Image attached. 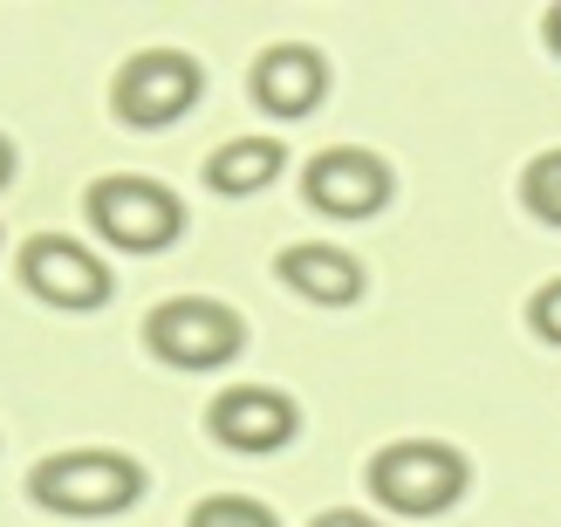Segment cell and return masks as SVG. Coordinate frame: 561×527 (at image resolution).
Listing matches in <instances>:
<instances>
[{
  "label": "cell",
  "instance_id": "6da1fadb",
  "mask_svg": "<svg viewBox=\"0 0 561 527\" xmlns=\"http://www.w3.org/2000/svg\"><path fill=\"white\" fill-rule=\"evenodd\" d=\"M472 486V459L445 438H398L370 459V493L377 507L404 514V520H432L445 507H459Z\"/></svg>",
  "mask_w": 561,
  "mask_h": 527
},
{
  "label": "cell",
  "instance_id": "7a4b0ae2",
  "mask_svg": "<svg viewBox=\"0 0 561 527\" xmlns=\"http://www.w3.org/2000/svg\"><path fill=\"white\" fill-rule=\"evenodd\" d=\"M27 501L69 520H103L145 501V466L130 452H55L27 473Z\"/></svg>",
  "mask_w": 561,
  "mask_h": 527
},
{
  "label": "cell",
  "instance_id": "3957f363",
  "mask_svg": "<svg viewBox=\"0 0 561 527\" xmlns=\"http://www.w3.org/2000/svg\"><path fill=\"white\" fill-rule=\"evenodd\" d=\"M82 213H90V227L110 247H124V254H158V247H172L179 227H185L179 192L158 185V179H130V172L96 179L82 192Z\"/></svg>",
  "mask_w": 561,
  "mask_h": 527
},
{
  "label": "cell",
  "instance_id": "277c9868",
  "mask_svg": "<svg viewBox=\"0 0 561 527\" xmlns=\"http://www.w3.org/2000/svg\"><path fill=\"white\" fill-rule=\"evenodd\" d=\"M145 343L172 370H219V364H233L247 350V322L227 309V301L179 295V301H158L145 316Z\"/></svg>",
  "mask_w": 561,
  "mask_h": 527
},
{
  "label": "cell",
  "instance_id": "5b68a950",
  "mask_svg": "<svg viewBox=\"0 0 561 527\" xmlns=\"http://www.w3.org/2000/svg\"><path fill=\"white\" fill-rule=\"evenodd\" d=\"M199 90H206V69L192 62L185 48H145L110 82V110H117L130 130H164L199 103Z\"/></svg>",
  "mask_w": 561,
  "mask_h": 527
},
{
  "label": "cell",
  "instance_id": "8992f818",
  "mask_svg": "<svg viewBox=\"0 0 561 527\" xmlns=\"http://www.w3.org/2000/svg\"><path fill=\"white\" fill-rule=\"evenodd\" d=\"M21 282H27V295H42L48 309H103L110 288H117V274H110L90 247H76L62 233H35L21 247Z\"/></svg>",
  "mask_w": 561,
  "mask_h": 527
},
{
  "label": "cell",
  "instance_id": "52a82bcc",
  "mask_svg": "<svg viewBox=\"0 0 561 527\" xmlns=\"http://www.w3.org/2000/svg\"><path fill=\"white\" fill-rule=\"evenodd\" d=\"M301 199L329 213V219H370L390 206V164L363 145H335L308 158V179H301Z\"/></svg>",
  "mask_w": 561,
  "mask_h": 527
},
{
  "label": "cell",
  "instance_id": "ba28073f",
  "mask_svg": "<svg viewBox=\"0 0 561 527\" xmlns=\"http://www.w3.org/2000/svg\"><path fill=\"white\" fill-rule=\"evenodd\" d=\"M206 425H213L219 446H233V452H280L301 432V404L288 391H274V383H233V391L213 398Z\"/></svg>",
  "mask_w": 561,
  "mask_h": 527
},
{
  "label": "cell",
  "instance_id": "9c48e42d",
  "mask_svg": "<svg viewBox=\"0 0 561 527\" xmlns=\"http://www.w3.org/2000/svg\"><path fill=\"white\" fill-rule=\"evenodd\" d=\"M329 96V62L301 42H280L254 62V103L267 117H308Z\"/></svg>",
  "mask_w": 561,
  "mask_h": 527
},
{
  "label": "cell",
  "instance_id": "30bf717a",
  "mask_svg": "<svg viewBox=\"0 0 561 527\" xmlns=\"http://www.w3.org/2000/svg\"><path fill=\"white\" fill-rule=\"evenodd\" d=\"M274 274H280V282H288L301 301H322V309H350V301L363 295V261L343 254V247H322V240L280 247Z\"/></svg>",
  "mask_w": 561,
  "mask_h": 527
},
{
  "label": "cell",
  "instance_id": "8fae6325",
  "mask_svg": "<svg viewBox=\"0 0 561 527\" xmlns=\"http://www.w3.org/2000/svg\"><path fill=\"white\" fill-rule=\"evenodd\" d=\"M280 164H288L280 137H233L206 158V185L227 192V199H247V192H267L280 179Z\"/></svg>",
  "mask_w": 561,
  "mask_h": 527
},
{
  "label": "cell",
  "instance_id": "7c38bea8",
  "mask_svg": "<svg viewBox=\"0 0 561 527\" xmlns=\"http://www.w3.org/2000/svg\"><path fill=\"white\" fill-rule=\"evenodd\" d=\"M520 206L535 213L541 227H561V145L541 151V158L520 172Z\"/></svg>",
  "mask_w": 561,
  "mask_h": 527
},
{
  "label": "cell",
  "instance_id": "4fadbf2b",
  "mask_svg": "<svg viewBox=\"0 0 561 527\" xmlns=\"http://www.w3.org/2000/svg\"><path fill=\"white\" fill-rule=\"evenodd\" d=\"M185 527H280V520H274L261 501H247V493H213V501L192 507Z\"/></svg>",
  "mask_w": 561,
  "mask_h": 527
},
{
  "label": "cell",
  "instance_id": "5bb4252c",
  "mask_svg": "<svg viewBox=\"0 0 561 527\" xmlns=\"http://www.w3.org/2000/svg\"><path fill=\"white\" fill-rule=\"evenodd\" d=\"M527 329H535L541 343H554V350H561V282H548L535 301H527Z\"/></svg>",
  "mask_w": 561,
  "mask_h": 527
},
{
  "label": "cell",
  "instance_id": "9a60e30c",
  "mask_svg": "<svg viewBox=\"0 0 561 527\" xmlns=\"http://www.w3.org/2000/svg\"><path fill=\"white\" fill-rule=\"evenodd\" d=\"M308 527H377L370 514H356V507H329V514H316Z\"/></svg>",
  "mask_w": 561,
  "mask_h": 527
},
{
  "label": "cell",
  "instance_id": "2e32d148",
  "mask_svg": "<svg viewBox=\"0 0 561 527\" xmlns=\"http://www.w3.org/2000/svg\"><path fill=\"white\" fill-rule=\"evenodd\" d=\"M541 35H548V48L561 55V8H548V21H541Z\"/></svg>",
  "mask_w": 561,
  "mask_h": 527
},
{
  "label": "cell",
  "instance_id": "e0dca14e",
  "mask_svg": "<svg viewBox=\"0 0 561 527\" xmlns=\"http://www.w3.org/2000/svg\"><path fill=\"white\" fill-rule=\"evenodd\" d=\"M8 179H14V145L0 137V185H8Z\"/></svg>",
  "mask_w": 561,
  "mask_h": 527
}]
</instances>
